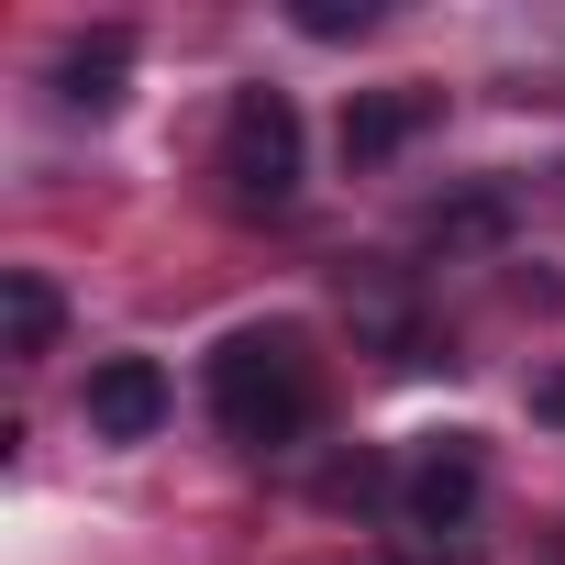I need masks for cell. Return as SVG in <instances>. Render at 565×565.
Instances as JSON below:
<instances>
[{"mask_svg":"<svg viewBox=\"0 0 565 565\" xmlns=\"http://www.w3.org/2000/svg\"><path fill=\"white\" fill-rule=\"evenodd\" d=\"M211 422L244 444V455H277L311 433V344L300 322H255L211 355Z\"/></svg>","mask_w":565,"mask_h":565,"instance_id":"obj_1","label":"cell"},{"mask_svg":"<svg viewBox=\"0 0 565 565\" xmlns=\"http://www.w3.org/2000/svg\"><path fill=\"white\" fill-rule=\"evenodd\" d=\"M211 178H222L233 211H289L300 200V111H289V89H233Z\"/></svg>","mask_w":565,"mask_h":565,"instance_id":"obj_2","label":"cell"},{"mask_svg":"<svg viewBox=\"0 0 565 565\" xmlns=\"http://www.w3.org/2000/svg\"><path fill=\"white\" fill-rule=\"evenodd\" d=\"M477 499H488V466H477V444H466V433H444V444H422V455H411V477H399V532L455 554V532L477 521Z\"/></svg>","mask_w":565,"mask_h":565,"instance_id":"obj_3","label":"cell"},{"mask_svg":"<svg viewBox=\"0 0 565 565\" xmlns=\"http://www.w3.org/2000/svg\"><path fill=\"white\" fill-rule=\"evenodd\" d=\"M78 411H89V433H100V444H156V433H167V411H178V388H167V366H156V355H100Z\"/></svg>","mask_w":565,"mask_h":565,"instance_id":"obj_4","label":"cell"},{"mask_svg":"<svg viewBox=\"0 0 565 565\" xmlns=\"http://www.w3.org/2000/svg\"><path fill=\"white\" fill-rule=\"evenodd\" d=\"M122 78H134V34H122V23H100V34H78V45L56 56V100L89 111V122L122 111Z\"/></svg>","mask_w":565,"mask_h":565,"instance_id":"obj_5","label":"cell"},{"mask_svg":"<svg viewBox=\"0 0 565 565\" xmlns=\"http://www.w3.org/2000/svg\"><path fill=\"white\" fill-rule=\"evenodd\" d=\"M56 333H67V300H56V277L45 266H0V355H56Z\"/></svg>","mask_w":565,"mask_h":565,"instance_id":"obj_6","label":"cell"},{"mask_svg":"<svg viewBox=\"0 0 565 565\" xmlns=\"http://www.w3.org/2000/svg\"><path fill=\"white\" fill-rule=\"evenodd\" d=\"M422 122H433V89H366V100L344 111V167H388Z\"/></svg>","mask_w":565,"mask_h":565,"instance_id":"obj_7","label":"cell"},{"mask_svg":"<svg viewBox=\"0 0 565 565\" xmlns=\"http://www.w3.org/2000/svg\"><path fill=\"white\" fill-rule=\"evenodd\" d=\"M499 233H510V200H499V189H466V200L433 211V244H444V255H455V244H499Z\"/></svg>","mask_w":565,"mask_h":565,"instance_id":"obj_8","label":"cell"},{"mask_svg":"<svg viewBox=\"0 0 565 565\" xmlns=\"http://www.w3.org/2000/svg\"><path fill=\"white\" fill-rule=\"evenodd\" d=\"M289 23L311 45H355V34H377V0H289Z\"/></svg>","mask_w":565,"mask_h":565,"instance_id":"obj_9","label":"cell"},{"mask_svg":"<svg viewBox=\"0 0 565 565\" xmlns=\"http://www.w3.org/2000/svg\"><path fill=\"white\" fill-rule=\"evenodd\" d=\"M532 422H554V433H565V366H543V377H532Z\"/></svg>","mask_w":565,"mask_h":565,"instance_id":"obj_10","label":"cell"}]
</instances>
